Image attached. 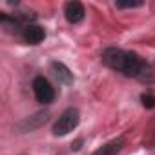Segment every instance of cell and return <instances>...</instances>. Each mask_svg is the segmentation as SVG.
<instances>
[{
  "instance_id": "1",
  "label": "cell",
  "mask_w": 155,
  "mask_h": 155,
  "mask_svg": "<svg viewBox=\"0 0 155 155\" xmlns=\"http://www.w3.org/2000/svg\"><path fill=\"white\" fill-rule=\"evenodd\" d=\"M102 62L108 68L124 73L126 77H140V73L146 69V66L142 64V60L139 58L137 53L122 51L117 48H108L102 53Z\"/></svg>"
},
{
  "instance_id": "2",
  "label": "cell",
  "mask_w": 155,
  "mask_h": 155,
  "mask_svg": "<svg viewBox=\"0 0 155 155\" xmlns=\"http://www.w3.org/2000/svg\"><path fill=\"white\" fill-rule=\"evenodd\" d=\"M79 120H81V113L79 110H75V108H68L60 117L58 120L53 124V133L55 135H68L69 131H73L77 126H79Z\"/></svg>"
},
{
  "instance_id": "3",
  "label": "cell",
  "mask_w": 155,
  "mask_h": 155,
  "mask_svg": "<svg viewBox=\"0 0 155 155\" xmlns=\"http://www.w3.org/2000/svg\"><path fill=\"white\" fill-rule=\"evenodd\" d=\"M33 91H35L37 101L42 102V104H49L55 99V90L51 88V84L44 79V77H37L33 81Z\"/></svg>"
},
{
  "instance_id": "4",
  "label": "cell",
  "mask_w": 155,
  "mask_h": 155,
  "mask_svg": "<svg viewBox=\"0 0 155 155\" xmlns=\"http://www.w3.org/2000/svg\"><path fill=\"white\" fill-rule=\"evenodd\" d=\"M64 15H66V20L71 22V24H77L81 22L86 15V9L81 2H68L66 8H64Z\"/></svg>"
},
{
  "instance_id": "5",
  "label": "cell",
  "mask_w": 155,
  "mask_h": 155,
  "mask_svg": "<svg viewBox=\"0 0 155 155\" xmlns=\"http://www.w3.org/2000/svg\"><path fill=\"white\" fill-rule=\"evenodd\" d=\"M48 117H49L48 111H38V113L28 117L26 120H22V122L18 124V128H20L22 131H33V130H37L38 126H42V124L48 120Z\"/></svg>"
},
{
  "instance_id": "6",
  "label": "cell",
  "mask_w": 155,
  "mask_h": 155,
  "mask_svg": "<svg viewBox=\"0 0 155 155\" xmlns=\"http://www.w3.org/2000/svg\"><path fill=\"white\" fill-rule=\"evenodd\" d=\"M124 146V139H115V140H110L106 142L104 146H101L99 150H95L91 155H117Z\"/></svg>"
},
{
  "instance_id": "7",
  "label": "cell",
  "mask_w": 155,
  "mask_h": 155,
  "mask_svg": "<svg viewBox=\"0 0 155 155\" xmlns=\"http://www.w3.org/2000/svg\"><path fill=\"white\" fill-rule=\"evenodd\" d=\"M46 37V31L40 28V26H28L24 29V38L29 42V44H40Z\"/></svg>"
},
{
  "instance_id": "8",
  "label": "cell",
  "mask_w": 155,
  "mask_h": 155,
  "mask_svg": "<svg viewBox=\"0 0 155 155\" xmlns=\"http://www.w3.org/2000/svg\"><path fill=\"white\" fill-rule=\"evenodd\" d=\"M51 68H53L57 79H58L60 82H64V84H71V82H73V73L69 71V68H68L66 64H62V62H53Z\"/></svg>"
},
{
  "instance_id": "9",
  "label": "cell",
  "mask_w": 155,
  "mask_h": 155,
  "mask_svg": "<svg viewBox=\"0 0 155 155\" xmlns=\"http://www.w3.org/2000/svg\"><path fill=\"white\" fill-rule=\"evenodd\" d=\"M142 104H144V108H155V97L153 95H142Z\"/></svg>"
},
{
  "instance_id": "10",
  "label": "cell",
  "mask_w": 155,
  "mask_h": 155,
  "mask_svg": "<svg viewBox=\"0 0 155 155\" xmlns=\"http://www.w3.org/2000/svg\"><path fill=\"white\" fill-rule=\"evenodd\" d=\"M115 6L117 8H139L142 6V2L140 0H137V2H115Z\"/></svg>"
},
{
  "instance_id": "11",
  "label": "cell",
  "mask_w": 155,
  "mask_h": 155,
  "mask_svg": "<svg viewBox=\"0 0 155 155\" xmlns=\"http://www.w3.org/2000/svg\"><path fill=\"white\" fill-rule=\"evenodd\" d=\"M81 142H82V140H77V142H75V146H73V148H75V150H79V148H81Z\"/></svg>"
}]
</instances>
